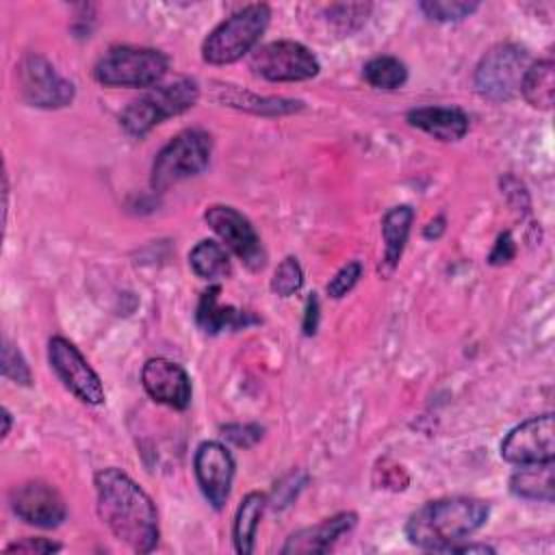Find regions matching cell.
Listing matches in <instances>:
<instances>
[{
  "label": "cell",
  "instance_id": "11",
  "mask_svg": "<svg viewBox=\"0 0 555 555\" xmlns=\"http://www.w3.org/2000/svg\"><path fill=\"white\" fill-rule=\"evenodd\" d=\"M208 228L223 241V247L234 251L249 271H260L267 264V251L258 232L245 215L225 204H212L204 212Z\"/></svg>",
  "mask_w": 555,
  "mask_h": 555
},
{
  "label": "cell",
  "instance_id": "34",
  "mask_svg": "<svg viewBox=\"0 0 555 555\" xmlns=\"http://www.w3.org/2000/svg\"><path fill=\"white\" fill-rule=\"evenodd\" d=\"M514 256H516L514 238H512L509 232H503V234H499V238H496V243H494V247H492V251L488 256V262L499 267V264L509 262Z\"/></svg>",
  "mask_w": 555,
  "mask_h": 555
},
{
  "label": "cell",
  "instance_id": "3",
  "mask_svg": "<svg viewBox=\"0 0 555 555\" xmlns=\"http://www.w3.org/2000/svg\"><path fill=\"white\" fill-rule=\"evenodd\" d=\"M271 20L269 4L256 2L234 11L202 43V59L210 65H228L243 59L260 41Z\"/></svg>",
  "mask_w": 555,
  "mask_h": 555
},
{
  "label": "cell",
  "instance_id": "24",
  "mask_svg": "<svg viewBox=\"0 0 555 555\" xmlns=\"http://www.w3.org/2000/svg\"><path fill=\"white\" fill-rule=\"evenodd\" d=\"M189 264L195 271L197 278L202 280H217L225 278L232 271L228 249L210 238L199 241L191 251H189Z\"/></svg>",
  "mask_w": 555,
  "mask_h": 555
},
{
  "label": "cell",
  "instance_id": "33",
  "mask_svg": "<svg viewBox=\"0 0 555 555\" xmlns=\"http://www.w3.org/2000/svg\"><path fill=\"white\" fill-rule=\"evenodd\" d=\"M63 544L59 542H52L48 538H24V540H17L13 544L7 546L9 553H35V555H46V553H56L61 551Z\"/></svg>",
  "mask_w": 555,
  "mask_h": 555
},
{
  "label": "cell",
  "instance_id": "38",
  "mask_svg": "<svg viewBox=\"0 0 555 555\" xmlns=\"http://www.w3.org/2000/svg\"><path fill=\"white\" fill-rule=\"evenodd\" d=\"M2 421H4V427H2V438H7V436H9V431H11V423H13V418H11V412H9L7 408H2Z\"/></svg>",
  "mask_w": 555,
  "mask_h": 555
},
{
  "label": "cell",
  "instance_id": "22",
  "mask_svg": "<svg viewBox=\"0 0 555 555\" xmlns=\"http://www.w3.org/2000/svg\"><path fill=\"white\" fill-rule=\"evenodd\" d=\"M267 507V496L258 490L243 496V501L236 507L234 522H232V542L236 553L249 555L254 551L256 531L262 518V512Z\"/></svg>",
  "mask_w": 555,
  "mask_h": 555
},
{
  "label": "cell",
  "instance_id": "5",
  "mask_svg": "<svg viewBox=\"0 0 555 555\" xmlns=\"http://www.w3.org/2000/svg\"><path fill=\"white\" fill-rule=\"evenodd\" d=\"M167 67L169 59L156 48L115 46L98 59L93 76L104 87L141 89L160 82Z\"/></svg>",
  "mask_w": 555,
  "mask_h": 555
},
{
  "label": "cell",
  "instance_id": "29",
  "mask_svg": "<svg viewBox=\"0 0 555 555\" xmlns=\"http://www.w3.org/2000/svg\"><path fill=\"white\" fill-rule=\"evenodd\" d=\"M2 375L15 384H22V386H30L33 384V373L22 356V351L4 340L2 343Z\"/></svg>",
  "mask_w": 555,
  "mask_h": 555
},
{
  "label": "cell",
  "instance_id": "31",
  "mask_svg": "<svg viewBox=\"0 0 555 555\" xmlns=\"http://www.w3.org/2000/svg\"><path fill=\"white\" fill-rule=\"evenodd\" d=\"M221 431L236 447L249 449V447H254L262 438L264 429L258 423H230V425H223Z\"/></svg>",
  "mask_w": 555,
  "mask_h": 555
},
{
  "label": "cell",
  "instance_id": "10",
  "mask_svg": "<svg viewBox=\"0 0 555 555\" xmlns=\"http://www.w3.org/2000/svg\"><path fill=\"white\" fill-rule=\"evenodd\" d=\"M48 362L56 377L63 382V386L76 399L87 405L104 403V384L100 375L93 371V366L72 340L63 336H52L48 340Z\"/></svg>",
  "mask_w": 555,
  "mask_h": 555
},
{
  "label": "cell",
  "instance_id": "20",
  "mask_svg": "<svg viewBox=\"0 0 555 555\" xmlns=\"http://www.w3.org/2000/svg\"><path fill=\"white\" fill-rule=\"evenodd\" d=\"M412 221H414V210L408 204L395 206L384 215V219H382L384 258L377 267L384 278H388L397 269V264L401 260V254H403V247H405V241L410 236Z\"/></svg>",
  "mask_w": 555,
  "mask_h": 555
},
{
  "label": "cell",
  "instance_id": "35",
  "mask_svg": "<svg viewBox=\"0 0 555 555\" xmlns=\"http://www.w3.org/2000/svg\"><path fill=\"white\" fill-rule=\"evenodd\" d=\"M319 297L312 293L308 299H306V310H304V334L306 336H312L319 327Z\"/></svg>",
  "mask_w": 555,
  "mask_h": 555
},
{
  "label": "cell",
  "instance_id": "1",
  "mask_svg": "<svg viewBox=\"0 0 555 555\" xmlns=\"http://www.w3.org/2000/svg\"><path fill=\"white\" fill-rule=\"evenodd\" d=\"M98 514L111 533L137 553L158 544V512L152 496L124 470L108 466L95 473Z\"/></svg>",
  "mask_w": 555,
  "mask_h": 555
},
{
  "label": "cell",
  "instance_id": "23",
  "mask_svg": "<svg viewBox=\"0 0 555 555\" xmlns=\"http://www.w3.org/2000/svg\"><path fill=\"white\" fill-rule=\"evenodd\" d=\"M553 91H555V65L551 59L535 61L527 67L522 82H520V93L531 104L533 108L540 111H551L553 106Z\"/></svg>",
  "mask_w": 555,
  "mask_h": 555
},
{
  "label": "cell",
  "instance_id": "2",
  "mask_svg": "<svg viewBox=\"0 0 555 555\" xmlns=\"http://www.w3.org/2000/svg\"><path fill=\"white\" fill-rule=\"evenodd\" d=\"M490 516L488 501L475 496H444L423 503L405 520V538L410 544L449 553L451 546L468 540L486 525Z\"/></svg>",
  "mask_w": 555,
  "mask_h": 555
},
{
  "label": "cell",
  "instance_id": "18",
  "mask_svg": "<svg viewBox=\"0 0 555 555\" xmlns=\"http://www.w3.org/2000/svg\"><path fill=\"white\" fill-rule=\"evenodd\" d=\"M219 293L221 286L215 284L206 288L199 297L195 321L202 327V332L219 334L223 330H241L251 323H258V319L247 310H238L234 306H219Z\"/></svg>",
  "mask_w": 555,
  "mask_h": 555
},
{
  "label": "cell",
  "instance_id": "9",
  "mask_svg": "<svg viewBox=\"0 0 555 555\" xmlns=\"http://www.w3.org/2000/svg\"><path fill=\"white\" fill-rule=\"evenodd\" d=\"M17 85L26 104L46 111L72 104L76 93L74 85L63 78L46 56L37 52L22 56L17 65Z\"/></svg>",
  "mask_w": 555,
  "mask_h": 555
},
{
  "label": "cell",
  "instance_id": "30",
  "mask_svg": "<svg viewBox=\"0 0 555 555\" xmlns=\"http://www.w3.org/2000/svg\"><path fill=\"white\" fill-rule=\"evenodd\" d=\"M362 271H364V267H362L360 260H351V262L343 264V267L334 273V278L327 282V286H325L327 295H330L332 299L345 297V295L358 284V280L362 278Z\"/></svg>",
  "mask_w": 555,
  "mask_h": 555
},
{
  "label": "cell",
  "instance_id": "36",
  "mask_svg": "<svg viewBox=\"0 0 555 555\" xmlns=\"http://www.w3.org/2000/svg\"><path fill=\"white\" fill-rule=\"evenodd\" d=\"M449 553H494V548L488 546V544H466V542H460V544L451 546Z\"/></svg>",
  "mask_w": 555,
  "mask_h": 555
},
{
  "label": "cell",
  "instance_id": "8",
  "mask_svg": "<svg viewBox=\"0 0 555 555\" xmlns=\"http://www.w3.org/2000/svg\"><path fill=\"white\" fill-rule=\"evenodd\" d=\"M249 67L256 76L269 82H299L319 74L321 65L317 56L299 41L278 39L269 41L251 52Z\"/></svg>",
  "mask_w": 555,
  "mask_h": 555
},
{
  "label": "cell",
  "instance_id": "26",
  "mask_svg": "<svg viewBox=\"0 0 555 555\" xmlns=\"http://www.w3.org/2000/svg\"><path fill=\"white\" fill-rule=\"evenodd\" d=\"M418 9L436 22H460L473 15L479 9V2L473 0H425Z\"/></svg>",
  "mask_w": 555,
  "mask_h": 555
},
{
  "label": "cell",
  "instance_id": "17",
  "mask_svg": "<svg viewBox=\"0 0 555 555\" xmlns=\"http://www.w3.org/2000/svg\"><path fill=\"white\" fill-rule=\"evenodd\" d=\"M408 124L438 141H460L468 132V115L455 106H421L405 115Z\"/></svg>",
  "mask_w": 555,
  "mask_h": 555
},
{
  "label": "cell",
  "instance_id": "27",
  "mask_svg": "<svg viewBox=\"0 0 555 555\" xmlns=\"http://www.w3.org/2000/svg\"><path fill=\"white\" fill-rule=\"evenodd\" d=\"M304 284V271H301V264L297 262V258L288 256L284 258L278 269L273 271V278H271V291L280 297H291L295 295Z\"/></svg>",
  "mask_w": 555,
  "mask_h": 555
},
{
  "label": "cell",
  "instance_id": "14",
  "mask_svg": "<svg viewBox=\"0 0 555 555\" xmlns=\"http://www.w3.org/2000/svg\"><path fill=\"white\" fill-rule=\"evenodd\" d=\"M193 470L204 499L215 509H223L234 479V457L225 444L217 440L202 442L193 457Z\"/></svg>",
  "mask_w": 555,
  "mask_h": 555
},
{
  "label": "cell",
  "instance_id": "32",
  "mask_svg": "<svg viewBox=\"0 0 555 555\" xmlns=\"http://www.w3.org/2000/svg\"><path fill=\"white\" fill-rule=\"evenodd\" d=\"M375 473H382V479H373L377 488H390V490H403L408 486V475L403 466L390 464V460H382Z\"/></svg>",
  "mask_w": 555,
  "mask_h": 555
},
{
  "label": "cell",
  "instance_id": "28",
  "mask_svg": "<svg viewBox=\"0 0 555 555\" xmlns=\"http://www.w3.org/2000/svg\"><path fill=\"white\" fill-rule=\"evenodd\" d=\"M371 11V4H332L325 9L327 22L336 24L338 30L349 35L351 30L360 28L366 22V15Z\"/></svg>",
  "mask_w": 555,
  "mask_h": 555
},
{
  "label": "cell",
  "instance_id": "6",
  "mask_svg": "<svg viewBox=\"0 0 555 555\" xmlns=\"http://www.w3.org/2000/svg\"><path fill=\"white\" fill-rule=\"evenodd\" d=\"M212 154V139L202 128H186L178 132L167 145L160 147L152 163L150 184L154 191H167L169 186L202 173Z\"/></svg>",
  "mask_w": 555,
  "mask_h": 555
},
{
  "label": "cell",
  "instance_id": "16",
  "mask_svg": "<svg viewBox=\"0 0 555 555\" xmlns=\"http://www.w3.org/2000/svg\"><path fill=\"white\" fill-rule=\"evenodd\" d=\"M358 522L356 512H338L330 518H323L317 525L304 527L293 531L284 546L282 553L284 555H310V553H327L332 548V544L343 535L349 533Z\"/></svg>",
  "mask_w": 555,
  "mask_h": 555
},
{
  "label": "cell",
  "instance_id": "7",
  "mask_svg": "<svg viewBox=\"0 0 555 555\" xmlns=\"http://www.w3.org/2000/svg\"><path fill=\"white\" fill-rule=\"evenodd\" d=\"M529 65V56L522 48L514 43H499L481 56L475 69V89L492 102L512 100L520 91V82Z\"/></svg>",
  "mask_w": 555,
  "mask_h": 555
},
{
  "label": "cell",
  "instance_id": "25",
  "mask_svg": "<svg viewBox=\"0 0 555 555\" xmlns=\"http://www.w3.org/2000/svg\"><path fill=\"white\" fill-rule=\"evenodd\" d=\"M362 76L375 89H399L408 80V67L397 56L379 54L364 63Z\"/></svg>",
  "mask_w": 555,
  "mask_h": 555
},
{
  "label": "cell",
  "instance_id": "13",
  "mask_svg": "<svg viewBox=\"0 0 555 555\" xmlns=\"http://www.w3.org/2000/svg\"><path fill=\"white\" fill-rule=\"evenodd\" d=\"M13 514L26 525L54 529L67 518V505L61 492L41 479H30L9 492Z\"/></svg>",
  "mask_w": 555,
  "mask_h": 555
},
{
  "label": "cell",
  "instance_id": "21",
  "mask_svg": "<svg viewBox=\"0 0 555 555\" xmlns=\"http://www.w3.org/2000/svg\"><path fill=\"white\" fill-rule=\"evenodd\" d=\"M553 462L525 464L509 477V492L525 501L553 503Z\"/></svg>",
  "mask_w": 555,
  "mask_h": 555
},
{
  "label": "cell",
  "instance_id": "19",
  "mask_svg": "<svg viewBox=\"0 0 555 555\" xmlns=\"http://www.w3.org/2000/svg\"><path fill=\"white\" fill-rule=\"evenodd\" d=\"M212 98L223 106H234L256 115H291L304 108L301 100L291 98H275V95H256L236 85H219Z\"/></svg>",
  "mask_w": 555,
  "mask_h": 555
},
{
  "label": "cell",
  "instance_id": "4",
  "mask_svg": "<svg viewBox=\"0 0 555 555\" xmlns=\"http://www.w3.org/2000/svg\"><path fill=\"white\" fill-rule=\"evenodd\" d=\"M199 100V87L191 78H180L169 85L154 87L145 95L132 100L121 113L119 124L130 137H145L154 126L169 117H178L195 106Z\"/></svg>",
  "mask_w": 555,
  "mask_h": 555
},
{
  "label": "cell",
  "instance_id": "15",
  "mask_svg": "<svg viewBox=\"0 0 555 555\" xmlns=\"http://www.w3.org/2000/svg\"><path fill=\"white\" fill-rule=\"evenodd\" d=\"M143 390L156 401L173 410H186L191 403V377L173 360L150 358L141 369Z\"/></svg>",
  "mask_w": 555,
  "mask_h": 555
},
{
  "label": "cell",
  "instance_id": "12",
  "mask_svg": "<svg viewBox=\"0 0 555 555\" xmlns=\"http://www.w3.org/2000/svg\"><path fill=\"white\" fill-rule=\"evenodd\" d=\"M501 457L509 464H542L555 457V423L553 414H540L522 421L501 442Z\"/></svg>",
  "mask_w": 555,
  "mask_h": 555
},
{
  "label": "cell",
  "instance_id": "37",
  "mask_svg": "<svg viewBox=\"0 0 555 555\" xmlns=\"http://www.w3.org/2000/svg\"><path fill=\"white\" fill-rule=\"evenodd\" d=\"M442 232H444V217H436V219L429 221L427 228L423 230L425 238H438Z\"/></svg>",
  "mask_w": 555,
  "mask_h": 555
}]
</instances>
